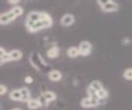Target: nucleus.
I'll return each instance as SVG.
<instances>
[{
    "instance_id": "nucleus-18",
    "label": "nucleus",
    "mask_w": 132,
    "mask_h": 110,
    "mask_svg": "<svg viewBox=\"0 0 132 110\" xmlns=\"http://www.w3.org/2000/svg\"><path fill=\"white\" fill-rule=\"evenodd\" d=\"M11 10H12V13H13L16 16V17H18V16H21V15L23 13L22 7H20V6H14Z\"/></svg>"
},
{
    "instance_id": "nucleus-17",
    "label": "nucleus",
    "mask_w": 132,
    "mask_h": 110,
    "mask_svg": "<svg viewBox=\"0 0 132 110\" xmlns=\"http://www.w3.org/2000/svg\"><path fill=\"white\" fill-rule=\"evenodd\" d=\"M97 95L99 98V99H104L107 96H108V92L103 88V89H100V90L97 91Z\"/></svg>"
},
{
    "instance_id": "nucleus-12",
    "label": "nucleus",
    "mask_w": 132,
    "mask_h": 110,
    "mask_svg": "<svg viewBox=\"0 0 132 110\" xmlns=\"http://www.w3.org/2000/svg\"><path fill=\"white\" fill-rule=\"evenodd\" d=\"M67 55L69 56V57H71V58L77 57L78 56L80 55L79 50H78V47L70 46L69 48H68V50H67Z\"/></svg>"
},
{
    "instance_id": "nucleus-14",
    "label": "nucleus",
    "mask_w": 132,
    "mask_h": 110,
    "mask_svg": "<svg viewBox=\"0 0 132 110\" xmlns=\"http://www.w3.org/2000/svg\"><path fill=\"white\" fill-rule=\"evenodd\" d=\"M9 55L11 57V60H18L22 56V53L21 51L15 49V50H12L9 52Z\"/></svg>"
},
{
    "instance_id": "nucleus-20",
    "label": "nucleus",
    "mask_w": 132,
    "mask_h": 110,
    "mask_svg": "<svg viewBox=\"0 0 132 110\" xmlns=\"http://www.w3.org/2000/svg\"><path fill=\"white\" fill-rule=\"evenodd\" d=\"M11 60V57H10V55H9V52H7L6 54H4L3 56H0V64H3L4 62H7V61H10Z\"/></svg>"
},
{
    "instance_id": "nucleus-23",
    "label": "nucleus",
    "mask_w": 132,
    "mask_h": 110,
    "mask_svg": "<svg viewBox=\"0 0 132 110\" xmlns=\"http://www.w3.org/2000/svg\"><path fill=\"white\" fill-rule=\"evenodd\" d=\"M32 81H33V80H32V78H31V76H27L26 78H25V82L27 83V84L32 83Z\"/></svg>"
},
{
    "instance_id": "nucleus-24",
    "label": "nucleus",
    "mask_w": 132,
    "mask_h": 110,
    "mask_svg": "<svg viewBox=\"0 0 132 110\" xmlns=\"http://www.w3.org/2000/svg\"><path fill=\"white\" fill-rule=\"evenodd\" d=\"M6 53H7V51L4 50L3 47H0V56H3L4 54H6Z\"/></svg>"
},
{
    "instance_id": "nucleus-5",
    "label": "nucleus",
    "mask_w": 132,
    "mask_h": 110,
    "mask_svg": "<svg viewBox=\"0 0 132 110\" xmlns=\"http://www.w3.org/2000/svg\"><path fill=\"white\" fill-rule=\"evenodd\" d=\"M27 20H30L32 22H38L41 19V12L38 11H31L30 12L26 18Z\"/></svg>"
},
{
    "instance_id": "nucleus-21",
    "label": "nucleus",
    "mask_w": 132,
    "mask_h": 110,
    "mask_svg": "<svg viewBox=\"0 0 132 110\" xmlns=\"http://www.w3.org/2000/svg\"><path fill=\"white\" fill-rule=\"evenodd\" d=\"M87 93H88V97H93V96L97 95V91L95 90V89H93L91 86H88L87 88Z\"/></svg>"
},
{
    "instance_id": "nucleus-9",
    "label": "nucleus",
    "mask_w": 132,
    "mask_h": 110,
    "mask_svg": "<svg viewBox=\"0 0 132 110\" xmlns=\"http://www.w3.org/2000/svg\"><path fill=\"white\" fill-rule=\"evenodd\" d=\"M43 28H46V27H45V23L42 20H40V21H38V22H36L34 23V25H33L28 31L31 32H35L43 29Z\"/></svg>"
},
{
    "instance_id": "nucleus-4",
    "label": "nucleus",
    "mask_w": 132,
    "mask_h": 110,
    "mask_svg": "<svg viewBox=\"0 0 132 110\" xmlns=\"http://www.w3.org/2000/svg\"><path fill=\"white\" fill-rule=\"evenodd\" d=\"M74 22V17L71 13H66L60 19V23L63 26H70Z\"/></svg>"
},
{
    "instance_id": "nucleus-2",
    "label": "nucleus",
    "mask_w": 132,
    "mask_h": 110,
    "mask_svg": "<svg viewBox=\"0 0 132 110\" xmlns=\"http://www.w3.org/2000/svg\"><path fill=\"white\" fill-rule=\"evenodd\" d=\"M16 18V16L12 13V10H9L5 13H3L0 15V23L1 24H7L9 23L10 22L13 21Z\"/></svg>"
},
{
    "instance_id": "nucleus-6",
    "label": "nucleus",
    "mask_w": 132,
    "mask_h": 110,
    "mask_svg": "<svg viewBox=\"0 0 132 110\" xmlns=\"http://www.w3.org/2000/svg\"><path fill=\"white\" fill-rule=\"evenodd\" d=\"M48 77L52 81H59L62 78V74L58 70H52L48 73Z\"/></svg>"
},
{
    "instance_id": "nucleus-1",
    "label": "nucleus",
    "mask_w": 132,
    "mask_h": 110,
    "mask_svg": "<svg viewBox=\"0 0 132 110\" xmlns=\"http://www.w3.org/2000/svg\"><path fill=\"white\" fill-rule=\"evenodd\" d=\"M78 50H79L80 56H88L92 51V44L88 41H82L78 45Z\"/></svg>"
},
{
    "instance_id": "nucleus-11",
    "label": "nucleus",
    "mask_w": 132,
    "mask_h": 110,
    "mask_svg": "<svg viewBox=\"0 0 132 110\" xmlns=\"http://www.w3.org/2000/svg\"><path fill=\"white\" fill-rule=\"evenodd\" d=\"M9 98L14 101H21L22 99V93L19 89H13L9 93Z\"/></svg>"
},
{
    "instance_id": "nucleus-26",
    "label": "nucleus",
    "mask_w": 132,
    "mask_h": 110,
    "mask_svg": "<svg viewBox=\"0 0 132 110\" xmlns=\"http://www.w3.org/2000/svg\"><path fill=\"white\" fill-rule=\"evenodd\" d=\"M11 110H22V109H20V108H12V109H11Z\"/></svg>"
},
{
    "instance_id": "nucleus-3",
    "label": "nucleus",
    "mask_w": 132,
    "mask_h": 110,
    "mask_svg": "<svg viewBox=\"0 0 132 110\" xmlns=\"http://www.w3.org/2000/svg\"><path fill=\"white\" fill-rule=\"evenodd\" d=\"M101 9L104 12H115L118 10L119 5L117 3L110 0V1H106L105 4L101 7Z\"/></svg>"
},
{
    "instance_id": "nucleus-8",
    "label": "nucleus",
    "mask_w": 132,
    "mask_h": 110,
    "mask_svg": "<svg viewBox=\"0 0 132 110\" xmlns=\"http://www.w3.org/2000/svg\"><path fill=\"white\" fill-rule=\"evenodd\" d=\"M27 103L28 108L30 109H36L39 107H41V104L40 103L38 99H32V98H31Z\"/></svg>"
},
{
    "instance_id": "nucleus-19",
    "label": "nucleus",
    "mask_w": 132,
    "mask_h": 110,
    "mask_svg": "<svg viewBox=\"0 0 132 110\" xmlns=\"http://www.w3.org/2000/svg\"><path fill=\"white\" fill-rule=\"evenodd\" d=\"M123 77L126 80H132V68H128L124 71L123 73Z\"/></svg>"
},
{
    "instance_id": "nucleus-15",
    "label": "nucleus",
    "mask_w": 132,
    "mask_h": 110,
    "mask_svg": "<svg viewBox=\"0 0 132 110\" xmlns=\"http://www.w3.org/2000/svg\"><path fill=\"white\" fill-rule=\"evenodd\" d=\"M89 86H91L93 89H95L96 91H98V90H100V89H103V86H102V83L100 82V81H98V80H93V81H92V82L90 83Z\"/></svg>"
},
{
    "instance_id": "nucleus-25",
    "label": "nucleus",
    "mask_w": 132,
    "mask_h": 110,
    "mask_svg": "<svg viewBox=\"0 0 132 110\" xmlns=\"http://www.w3.org/2000/svg\"><path fill=\"white\" fill-rule=\"evenodd\" d=\"M8 3H19L18 0H16V1H8Z\"/></svg>"
},
{
    "instance_id": "nucleus-13",
    "label": "nucleus",
    "mask_w": 132,
    "mask_h": 110,
    "mask_svg": "<svg viewBox=\"0 0 132 110\" xmlns=\"http://www.w3.org/2000/svg\"><path fill=\"white\" fill-rule=\"evenodd\" d=\"M44 98L45 99V100H46L48 103L49 102H51V101H54V100H55L56 99V95H55V92H53V91H45L43 92L42 93H41Z\"/></svg>"
},
{
    "instance_id": "nucleus-7",
    "label": "nucleus",
    "mask_w": 132,
    "mask_h": 110,
    "mask_svg": "<svg viewBox=\"0 0 132 110\" xmlns=\"http://www.w3.org/2000/svg\"><path fill=\"white\" fill-rule=\"evenodd\" d=\"M19 90H20L21 93H22V99H21V101L22 102H27L31 99L30 90H29L27 87H22Z\"/></svg>"
},
{
    "instance_id": "nucleus-10",
    "label": "nucleus",
    "mask_w": 132,
    "mask_h": 110,
    "mask_svg": "<svg viewBox=\"0 0 132 110\" xmlns=\"http://www.w3.org/2000/svg\"><path fill=\"white\" fill-rule=\"evenodd\" d=\"M60 53V49L58 46H53L51 49H49L46 52V55L50 58H55L59 56Z\"/></svg>"
},
{
    "instance_id": "nucleus-16",
    "label": "nucleus",
    "mask_w": 132,
    "mask_h": 110,
    "mask_svg": "<svg viewBox=\"0 0 132 110\" xmlns=\"http://www.w3.org/2000/svg\"><path fill=\"white\" fill-rule=\"evenodd\" d=\"M80 104H81V106H82V108H88L92 107V104H91V100H90L89 97H87V98H84V99H82Z\"/></svg>"
},
{
    "instance_id": "nucleus-22",
    "label": "nucleus",
    "mask_w": 132,
    "mask_h": 110,
    "mask_svg": "<svg viewBox=\"0 0 132 110\" xmlns=\"http://www.w3.org/2000/svg\"><path fill=\"white\" fill-rule=\"evenodd\" d=\"M7 87L5 86L4 84H0V95H5V93L7 92Z\"/></svg>"
}]
</instances>
